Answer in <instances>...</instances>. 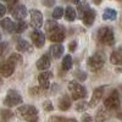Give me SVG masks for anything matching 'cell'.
<instances>
[{"instance_id": "cell-1", "label": "cell", "mask_w": 122, "mask_h": 122, "mask_svg": "<svg viewBox=\"0 0 122 122\" xmlns=\"http://www.w3.org/2000/svg\"><path fill=\"white\" fill-rule=\"evenodd\" d=\"M45 30L48 34V39L53 43H62L66 38L65 27L59 25L55 20H49L46 22Z\"/></svg>"}, {"instance_id": "cell-2", "label": "cell", "mask_w": 122, "mask_h": 122, "mask_svg": "<svg viewBox=\"0 0 122 122\" xmlns=\"http://www.w3.org/2000/svg\"><path fill=\"white\" fill-rule=\"evenodd\" d=\"M97 38L99 40V43L103 45L111 46L115 44V33H114V29L111 27H107V26L100 27L98 29Z\"/></svg>"}, {"instance_id": "cell-3", "label": "cell", "mask_w": 122, "mask_h": 122, "mask_svg": "<svg viewBox=\"0 0 122 122\" xmlns=\"http://www.w3.org/2000/svg\"><path fill=\"white\" fill-rule=\"evenodd\" d=\"M105 62H106V55L103 51H97L94 55H92L88 59L87 66L90 71L97 72V71H99V70H101L104 67Z\"/></svg>"}, {"instance_id": "cell-4", "label": "cell", "mask_w": 122, "mask_h": 122, "mask_svg": "<svg viewBox=\"0 0 122 122\" xmlns=\"http://www.w3.org/2000/svg\"><path fill=\"white\" fill-rule=\"evenodd\" d=\"M17 112L26 122H38V109L33 105H22L17 109Z\"/></svg>"}, {"instance_id": "cell-5", "label": "cell", "mask_w": 122, "mask_h": 122, "mask_svg": "<svg viewBox=\"0 0 122 122\" xmlns=\"http://www.w3.org/2000/svg\"><path fill=\"white\" fill-rule=\"evenodd\" d=\"M67 88L71 93V98L73 100H82V99L87 98V94H88L87 89L78 81H71V82H68Z\"/></svg>"}, {"instance_id": "cell-6", "label": "cell", "mask_w": 122, "mask_h": 122, "mask_svg": "<svg viewBox=\"0 0 122 122\" xmlns=\"http://www.w3.org/2000/svg\"><path fill=\"white\" fill-rule=\"evenodd\" d=\"M121 105V101H120V93L117 89H114L111 93L109 94V97L105 99L104 101V106L110 110V111H114V110H118Z\"/></svg>"}, {"instance_id": "cell-7", "label": "cell", "mask_w": 122, "mask_h": 122, "mask_svg": "<svg viewBox=\"0 0 122 122\" xmlns=\"http://www.w3.org/2000/svg\"><path fill=\"white\" fill-rule=\"evenodd\" d=\"M20 104H22L21 94H20L17 90H15V89H10L7 92L5 99H4V105L7 106V107H14V106H17Z\"/></svg>"}, {"instance_id": "cell-8", "label": "cell", "mask_w": 122, "mask_h": 122, "mask_svg": "<svg viewBox=\"0 0 122 122\" xmlns=\"http://www.w3.org/2000/svg\"><path fill=\"white\" fill-rule=\"evenodd\" d=\"M15 67H16V64L12 60H10V59L4 60L0 62V75L3 77H10L14 73Z\"/></svg>"}, {"instance_id": "cell-9", "label": "cell", "mask_w": 122, "mask_h": 122, "mask_svg": "<svg viewBox=\"0 0 122 122\" xmlns=\"http://www.w3.org/2000/svg\"><path fill=\"white\" fill-rule=\"evenodd\" d=\"M104 92H105V86H100V87L94 89L93 95H92V98H90V101L88 103L89 107H94V106H97L100 103L101 98L104 97Z\"/></svg>"}, {"instance_id": "cell-10", "label": "cell", "mask_w": 122, "mask_h": 122, "mask_svg": "<svg viewBox=\"0 0 122 122\" xmlns=\"http://www.w3.org/2000/svg\"><path fill=\"white\" fill-rule=\"evenodd\" d=\"M95 17H97V12H95V10L90 9V7L88 6V7L84 10L83 16H82V21H83L84 26H87V27L93 26V23H94V21H95Z\"/></svg>"}, {"instance_id": "cell-11", "label": "cell", "mask_w": 122, "mask_h": 122, "mask_svg": "<svg viewBox=\"0 0 122 122\" xmlns=\"http://www.w3.org/2000/svg\"><path fill=\"white\" fill-rule=\"evenodd\" d=\"M30 25H32V27L36 28V29L42 27V25H43V15L39 10H36V9L30 10Z\"/></svg>"}, {"instance_id": "cell-12", "label": "cell", "mask_w": 122, "mask_h": 122, "mask_svg": "<svg viewBox=\"0 0 122 122\" xmlns=\"http://www.w3.org/2000/svg\"><path fill=\"white\" fill-rule=\"evenodd\" d=\"M30 39H32L33 44L37 48H43L45 44V34L43 32H40L39 29H34L30 33Z\"/></svg>"}, {"instance_id": "cell-13", "label": "cell", "mask_w": 122, "mask_h": 122, "mask_svg": "<svg viewBox=\"0 0 122 122\" xmlns=\"http://www.w3.org/2000/svg\"><path fill=\"white\" fill-rule=\"evenodd\" d=\"M50 78H53V73L50 71H43L38 76V82H39L40 87L44 88L45 90L50 88Z\"/></svg>"}, {"instance_id": "cell-14", "label": "cell", "mask_w": 122, "mask_h": 122, "mask_svg": "<svg viewBox=\"0 0 122 122\" xmlns=\"http://www.w3.org/2000/svg\"><path fill=\"white\" fill-rule=\"evenodd\" d=\"M50 64H51V59H50L49 54H44L43 56H40L39 60L37 61V68L40 70V71H46L49 67H50Z\"/></svg>"}, {"instance_id": "cell-15", "label": "cell", "mask_w": 122, "mask_h": 122, "mask_svg": "<svg viewBox=\"0 0 122 122\" xmlns=\"http://www.w3.org/2000/svg\"><path fill=\"white\" fill-rule=\"evenodd\" d=\"M11 12H12L14 18L18 20V21H21V20H23L27 16V9H26L25 5H16L11 10Z\"/></svg>"}, {"instance_id": "cell-16", "label": "cell", "mask_w": 122, "mask_h": 122, "mask_svg": "<svg viewBox=\"0 0 122 122\" xmlns=\"http://www.w3.org/2000/svg\"><path fill=\"white\" fill-rule=\"evenodd\" d=\"M110 62L116 66L122 65V46H118L112 51V54L110 55Z\"/></svg>"}, {"instance_id": "cell-17", "label": "cell", "mask_w": 122, "mask_h": 122, "mask_svg": "<svg viewBox=\"0 0 122 122\" xmlns=\"http://www.w3.org/2000/svg\"><path fill=\"white\" fill-rule=\"evenodd\" d=\"M110 117V110H107L105 106L104 107H100L97 111V115H95V122H105L107 121Z\"/></svg>"}, {"instance_id": "cell-18", "label": "cell", "mask_w": 122, "mask_h": 122, "mask_svg": "<svg viewBox=\"0 0 122 122\" xmlns=\"http://www.w3.org/2000/svg\"><path fill=\"white\" fill-rule=\"evenodd\" d=\"M71 105H72V99L67 94L62 95V98L59 100V109L61 111H67L71 107Z\"/></svg>"}, {"instance_id": "cell-19", "label": "cell", "mask_w": 122, "mask_h": 122, "mask_svg": "<svg viewBox=\"0 0 122 122\" xmlns=\"http://www.w3.org/2000/svg\"><path fill=\"white\" fill-rule=\"evenodd\" d=\"M64 50H65V48L61 45V43H55L50 46V55L54 59H59L64 54Z\"/></svg>"}, {"instance_id": "cell-20", "label": "cell", "mask_w": 122, "mask_h": 122, "mask_svg": "<svg viewBox=\"0 0 122 122\" xmlns=\"http://www.w3.org/2000/svg\"><path fill=\"white\" fill-rule=\"evenodd\" d=\"M0 26H1V28L5 29L7 33L16 32V25L10 18H3L1 21H0Z\"/></svg>"}, {"instance_id": "cell-21", "label": "cell", "mask_w": 122, "mask_h": 122, "mask_svg": "<svg viewBox=\"0 0 122 122\" xmlns=\"http://www.w3.org/2000/svg\"><path fill=\"white\" fill-rule=\"evenodd\" d=\"M16 49L20 53H30L32 51V45H30L27 40L20 39L17 42V44H16Z\"/></svg>"}, {"instance_id": "cell-22", "label": "cell", "mask_w": 122, "mask_h": 122, "mask_svg": "<svg viewBox=\"0 0 122 122\" xmlns=\"http://www.w3.org/2000/svg\"><path fill=\"white\" fill-rule=\"evenodd\" d=\"M65 18H66V21L68 22H73L76 17H77V12H76V10L72 7V6H67L65 9V14H64Z\"/></svg>"}, {"instance_id": "cell-23", "label": "cell", "mask_w": 122, "mask_h": 122, "mask_svg": "<svg viewBox=\"0 0 122 122\" xmlns=\"http://www.w3.org/2000/svg\"><path fill=\"white\" fill-rule=\"evenodd\" d=\"M117 17V12H116V10L114 9H105L104 10V14H103V18L105 20V21H115Z\"/></svg>"}, {"instance_id": "cell-24", "label": "cell", "mask_w": 122, "mask_h": 122, "mask_svg": "<svg viewBox=\"0 0 122 122\" xmlns=\"http://www.w3.org/2000/svg\"><path fill=\"white\" fill-rule=\"evenodd\" d=\"M14 117V112L9 109H1L0 110V121L1 122H9Z\"/></svg>"}, {"instance_id": "cell-25", "label": "cell", "mask_w": 122, "mask_h": 122, "mask_svg": "<svg viewBox=\"0 0 122 122\" xmlns=\"http://www.w3.org/2000/svg\"><path fill=\"white\" fill-rule=\"evenodd\" d=\"M72 57H71V55H65L64 59H62V70L64 71H68L72 68Z\"/></svg>"}, {"instance_id": "cell-26", "label": "cell", "mask_w": 122, "mask_h": 122, "mask_svg": "<svg viewBox=\"0 0 122 122\" xmlns=\"http://www.w3.org/2000/svg\"><path fill=\"white\" fill-rule=\"evenodd\" d=\"M87 109H89V104L86 103L84 99H82L81 101H78V103L76 104V111H78V112H83V111H86Z\"/></svg>"}, {"instance_id": "cell-27", "label": "cell", "mask_w": 122, "mask_h": 122, "mask_svg": "<svg viewBox=\"0 0 122 122\" xmlns=\"http://www.w3.org/2000/svg\"><path fill=\"white\" fill-rule=\"evenodd\" d=\"M64 14H65L64 7L56 6V7L54 9V11H53V18H54V20H59V18H61V17L64 16Z\"/></svg>"}, {"instance_id": "cell-28", "label": "cell", "mask_w": 122, "mask_h": 122, "mask_svg": "<svg viewBox=\"0 0 122 122\" xmlns=\"http://www.w3.org/2000/svg\"><path fill=\"white\" fill-rule=\"evenodd\" d=\"M73 77L77 79V81H81V82H84L87 79V73L84 71H81V70H77L73 72Z\"/></svg>"}, {"instance_id": "cell-29", "label": "cell", "mask_w": 122, "mask_h": 122, "mask_svg": "<svg viewBox=\"0 0 122 122\" xmlns=\"http://www.w3.org/2000/svg\"><path fill=\"white\" fill-rule=\"evenodd\" d=\"M44 90L45 89L42 87H32V88H29V94L33 97H38V95H42Z\"/></svg>"}, {"instance_id": "cell-30", "label": "cell", "mask_w": 122, "mask_h": 122, "mask_svg": "<svg viewBox=\"0 0 122 122\" xmlns=\"http://www.w3.org/2000/svg\"><path fill=\"white\" fill-rule=\"evenodd\" d=\"M26 29H27V23L23 21V20H21V21H18L16 23V32L17 33H22Z\"/></svg>"}, {"instance_id": "cell-31", "label": "cell", "mask_w": 122, "mask_h": 122, "mask_svg": "<svg viewBox=\"0 0 122 122\" xmlns=\"http://www.w3.org/2000/svg\"><path fill=\"white\" fill-rule=\"evenodd\" d=\"M9 59H10V60H12L16 65H18V64H21V62H22V56H21V55H18V54H12V55H10Z\"/></svg>"}, {"instance_id": "cell-32", "label": "cell", "mask_w": 122, "mask_h": 122, "mask_svg": "<svg viewBox=\"0 0 122 122\" xmlns=\"http://www.w3.org/2000/svg\"><path fill=\"white\" fill-rule=\"evenodd\" d=\"M67 118L66 117H64V116H51L49 120H48V122H65Z\"/></svg>"}, {"instance_id": "cell-33", "label": "cell", "mask_w": 122, "mask_h": 122, "mask_svg": "<svg viewBox=\"0 0 122 122\" xmlns=\"http://www.w3.org/2000/svg\"><path fill=\"white\" fill-rule=\"evenodd\" d=\"M43 107L45 111H53L54 110V106H53V103L50 100H45L43 103Z\"/></svg>"}, {"instance_id": "cell-34", "label": "cell", "mask_w": 122, "mask_h": 122, "mask_svg": "<svg viewBox=\"0 0 122 122\" xmlns=\"http://www.w3.org/2000/svg\"><path fill=\"white\" fill-rule=\"evenodd\" d=\"M87 7H88V5H86V4H78L77 10H78V16H79V18H82L83 12H84V10H86Z\"/></svg>"}, {"instance_id": "cell-35", "label": "cell", "mask_w": 122, "mask_h": 122, "mask_svg": "<svg viewBox=\"0 0 122 122\" xmlns=\"http://www.w3.org/2000/svg\"><path fill=\"white\" fill-rule=\"evenodd\" d=\"M77 45H78L77 40H71V42L68 43V50L71 53H75L76 49H77Z\"/></svg>"}, {"instance_id": "cell-36", "label": "cell", "mask_w": 122, "mask_h": 122, "mask_svg": "<svg viewBox=\"0 0 122 122\" xmlns=\"http://www.w3.org/2000/svg\"><path fill=\"white\" fill-rule=\"evenodd\" d=\"M55 1L56 0H42V4L46 7H51V6L55 5Z\"/></svg>"}, {"instance_id": "cell-37", "label": "cell", "mask_w": 122, "mask_h": 122, "mask_svg": "<svg viewBox=\"0 0 122 122\" xmlns=\"http://www.w3.org/2000/svg\"><path fill=\"white\" fill-rule=\"evenodd\" d=\"M82 122H93V118H92L90 115L84 114V115L82 116Z\"/></svg>"}, {"instance_id": "cell-38", "label": "cell", "mask_w": 122, "mask_h": 122, "mask_svg": "<svg viewBox=\"0 0 122 122\" xmlns=\"http://www.w3.org/2000/svg\"><path fill=\"white\" fill-rule=\"evenodd\" d=\"M7 48V43H0V56H1Z\"/></svg>"}, {"instance_id": "cell-39", "label": "cell", "mask_w": 122, "mask_h": 122, "mask_svg": "<svg viewBox=\"0 0 122 122\" xmlns=\"http://www.w3.org/2000/svg\"><path fill=\"white\" fill-rule=\"evenodd\" d=\"M5 14H6V7L3 4H0V17H3Z\"/></svg>"}, {"instance_id": "cell-40", "label": "cell", "mask_w": 122, "mask_h": 122, "mask_svg": "<svg viewBox=\"0 0 122 122\" xmlns=\"http://www.w3.org/2000/svg\"><path fill=\"white\" fill-rule=\"evenodd\" d=\"M101 1H103V0H93V3H94L95 5H100Z\"/></svg>"}, {"instance_id": "cell-41", "label": "cell", "mask_w": 122, "mask_h": 122, "mask_svg": "<svg viewBox=\"0 0 122 122\" xmlns=\"http://www.w3.org/2000/svg\"><path fill=\"white\" fill-rule=\"evenodd\" d=\"M65 122H78L77 120H75V118H67Z\"/></svg>"}, {"instance_id": "cell-42", "label": "cell", "mask_w": 122, "mask_h": 122, "mask_svg": "<svg viewBox=\"0 0 122 122\" xmlns=\"http://www.w3.org/2000/svg\"><path fill=\"white\" fill-rule=\"evenodd\" d=\"M73 4H79V0H72Z\"/></svg>"}, {"instance_id": "cell-43", "label": "cell", "mask_w": 122, "mask_h": 122, "mask_svg": "<svg viewBox=\"0 0 122 122\" xmlns=\"http://www.w3.org/2000/svg\"><path fill=\"white\" fill-rule=\"evenodd\" d=\"M3 1H6V3H10V1H12V0H3Z\"/></svg>"}, {"instance_id": "cell-44", "label": "cell", "mask_w": 122, "mask_h": 122, "mask_svg": "<svg viewBox=\"0 0 122 122\" xmlns=\"http://www.w3.org/2000/svg\"><path fill=\"white\" fill-rule=\"evenodd\" d=\"M0 84H1V78H0Z\"/></svg>"}, {"instance_id": "cell-45", "label": "cell", "mask_w": 122, "mask_h": 122, "mask_svg": "<svg viewBox=\"0 0 122 122\" xmlns=\"http://www.w3.org/2000/svg\"><path fill=\"white\" fill-rule=\"evenodd\" d=\"M0 39H1V33H0Z\"/></svg>"}, {"instance_id": "cell-46", "label": "cell", "mask_w": 122, "mask_h": 122, "mask_svg": "<svg viewBox=\"0 0 122 122\" xmlns=\"http://www.w3.org/2000/svg\"><path fill=\"white\" fill-rule=\"evenodd\" d=\"M118 1H122V0H118Z\"/></svg>"}]
</instances>
